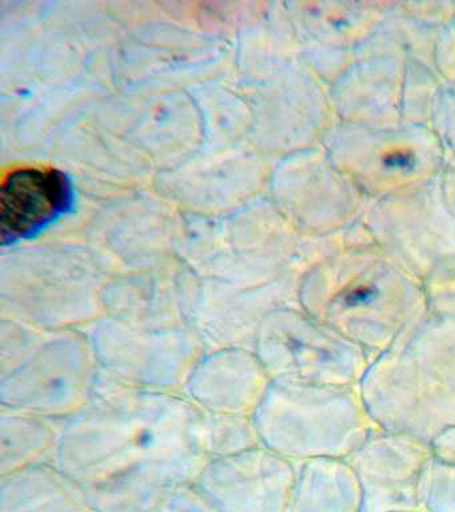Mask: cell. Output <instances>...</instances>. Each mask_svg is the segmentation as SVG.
I'll return each instance as SVG.
<instances>
[{"instance_id": "6da1fadb", "label": "cell", "mask_w": 455, "mask_h": 512, "mask_svg": "<svg viewBox=\"0 0 455 512\" xmlns=\"http://www.w3.org/2000/svg\"><path fill=\"white\" fill-rule=\"evenodd\" d=\"M205 412L178 392L99 375L89 404L63 420L54 462L93 490L165 492L193 483L207 458Z\"/></svg>"}, {"instance_id": "7a4b0ae2", "label": "cell", "mask_w": 455, "mask_h": 512, "mask_svg": "<svg viewBox=\"0 0 455 512\" xmlns=\"http://www.w3.org/2000/svg\"><path fill=\"white\" fill-rule=\"evenodd\" d=\"M359 388L382 430L430 442L455 426V319L427 315L403 332L374 359Z\"/></svg>"}, {"instance_id": "3957f363", "label": "cell", "mask_w": 455, "mask_h": 512, "mask_svg": "<svg viewBox=\"0 0 455 512\" xmlns=\"http://www.w3.org/2000/svg\"><path fill=\"white\" fill-rule=\"evenodd\" d=\"M253 419L262 446L297 464L349 458L379 430L359 386L277 380Z\"/></svg>"}, {"instance_id": "277c9868", "label": "cell", "mask_w": 455, "mask_h": 512, "mask_svg": "<svg viewBox=\"0 0 455 512\" xmlns=\"http://www.w3.org/2000/svg\"><path fill=\"white\" fill-rule=\"evenodd\" d=\"M314 275L303 291L301 308L378 356L403 332L425 319L426 302L413 283L381 262H350Z\"/></svg>"}, {"instance_id": "5b68a950", "label": "cell", "mask_w": 455, "mask_h": 512, "mask_svg": "<svg viewBox=\"0 0 455 512\" xmlns=\"http://www.w3.org/2000/svg\"><path fill=\"white\" fill-rule=\"evenodd\" d=\"M254 351L273 382L361 386L377 356L299 308L263 320Z\"/></svg>"}, {"instance_id": "8992f818", "label": "cell", "mask_w": 455, "mask_h": 512, "mask_svg": "<svg viewBox=\"0 0 455 512\" xmlns=\"http://www.w3.org/2000/svg\"><path fill=\"white\" fill-rule=\"evenodd\" d=\"M85 331L101 374L139 390L182 394L209 348L187 324L147 328L103 315Z\"/></svg>"}, {"instance_id": "52a82bcc", "label": "cell", "mask_w": 455, "mask_h": 512, "mask_svg": "<svg viewBox=\"0 0 455 512\" xmlns=\"http://www.w3.org/2000/svg\"><path fill=\"white\" fill-rule=\"evenodd\" d=\"M99 375L85 330L49 332L26 362L0 378V407L66 420L89 404Z\"/></svg>"}, {"instance_id": "ba28073f", "label": "cell", "mask_w": 455, "mask_h": 512, "mask_svg": "<svg viewBox=\"0 0 455 512\" xmlns=\"http://www.w3.org/2000/svg\"><path fill=\"white\" fill-rule=\"evenodd\" d=\"M431 458L426 440L379 428L346 462L361 484L366 510L386 512L418 503L419 478Z\"/></svg>"}, {"instance_id": "9c48e42d", "label": "cell", "mask_w": 455, "mask_h": 512, "mask_svg": "<svg viewBox=\"0 0 455 512\" xmlns=\"http://www.w3.org/2000/svg\"><path fill=\"white\" fill-rule=\"evenodd\" d=\"M297 475V463L259 444L239 454L207 459L193 483L222 504L238 507L247 500L265 512L285 502Z\"/></svg>"}, {"instance_id": "30bf717a", "label": "cell", "mask_w": 455, "mask_h": 512, "mask_svg": "<svg viewBox=\"0 0 455 512\" xmlns=\"http://www.w3.org/2000/svg\"><path fill=\"white\" fill-rule=\"evenodd\" d=\"M271 382L251 348H207L182 394L205 414L253 416Z\"/></svg>"}, {"instance_id": "8fae6325", "label": "cell", "mask_w": 455, "mask_h": 512, "mask_svg": "<svg viewBox=\"0 0 455 512\" xmlns=\"http://www.w3.org/2000/svg\"><path fill=\"white\" fill-rule=\"evenodd\" d=\"M75 188L63 171L22 168L2 186V246L37 238L73 211Z\"/></svg>"}, {"instance_id": "7c38bea8", "label": "cell", "mask_w": 455, "mask_h": 512, "mask_svg": "<svg viewBox=\"0 0 455 512\" xmlns=\"http://www.w3.org/2000/svg\"><path fill=\"white\" fill-rule=\"evenodd\" d=\"M63 420L0 407L2 475L54 462Z\"/></svg>"}, {"instance_id": "4fadbf2b", "label": "cell", "mask_w": 455, "mask_h": 512, "mask_svg": "<svg viewBox=\"0 0 455 512\" xmlns=\"http://www.w3.org/2000/svg\"><path fill=\"white\" fill-rule=\"evenodd\" d=\"M294 490L307 512H354L363 503L361 484L346 459L299 463Z\"/></svg>"}, {"instance_id": "5bb4252c", "label": "cell", "mask_w": 455, "mask_h": 512, "mask_svg": "<svg viewBox=\"0 0 455 512\" xmlns=\"http://www.w3.org/2000/svg\"><path fill=\"white\" fill-rule=\"evenodd\" d=\"M259 444L253 416L205 414L203 451L207 459L239 454Z\"/></svg>"}, {"instance_id": "9a60e30c", "label": "cell", "mask_w": 455, "mask_h": 512, "mask_svg": "<svg viewBox=\"0 0 455 512\" xmlns=\"http://www.w3.org/2000/svg\"><path fill=\"white\" fill-rule=\"evenodd\" d=\"M47 335L49 332L3 316L0 326V378L26 362L45 342Z\"/></svg>"}, {"instance_id": "2e32d148", "label": "cell", "mask_w": 455, "mask_h": 512, "mask_svg": "<svg viewBox=\"0 0 455 512\" xmlns=\"http://www.w3.org/2000/svg\"><path fill=\"white\" fill-rule=\"evenodd\" d=\"M435 512H455V466L431 458L418 483V502Z\"/></svg>"}, {"instance_id": "e0dca14e", "label": "cell", "mask_w": 455, "mask_h": 512, "mask_svg": "<svg viewBox=\"0 0 455 512\" xmlns=\"http://www.w3.org/2000/svg\"><path fill=\"white\" fill-rule=\"evenodd\" d=\"M431 455L439 462L455 466V426L443 428L430 439Z\"/></svg>"}, {"instance_id": "ac0fdd59", "label": "cell", "mask_w": 455, "mask_h": 512, "mask_svg": "<svg viewBox=\"0 0 455 512\" xmlns=\"http://www.w3.org/2000/svg\"><path fill=\"white\" fill-rule=\"evenodd\" d=\"M386 163H389L390 166L394 167H405L410 164V156L406 154H401V152H394V154H390L386 158Z\"/></svg>"}]
</instances>
